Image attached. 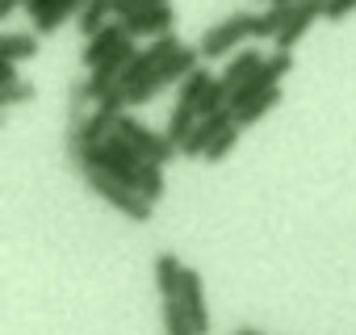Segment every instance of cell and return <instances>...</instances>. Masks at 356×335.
Masks as SVG:
<instances>
[{"label":"cell","instance_id":"21","mask_svg":"<svg viewBox=\"0 0 356 335\" xmlns=\"http://www.w3.org/2000/svg\"><path fill=\"white\" fill-rule=\"evenodd\" d=\"M155 5H168V0H113V13H118V22H126V17H134L143 9H155Z\"/></svg>","mask_w":356,"mask_h":335},{"label":"cell","instance_id":"9","mask_svg":"<svg viewBox=\"0 0 356 335\" xmlns=\"http://www.w3.org/2000/svg\"><path fill=\"white\" fill-rule=\"evenodd\" d=\"M181 306L185 314L193 318L197 335H210V310H206V289H202V277L193 268H185V289H181Z\"/></svg>","mask_w":356,"mask_h":335},{"label":"cell","instance_id":"18","mask_svg":"<svg viewBox=\"0 0 356 335\" xmlns=\"http://www.w3.org/2000/svg\"><path fill=\"white\" fill-rule=\"evenodd\" d=\"M163 335H197V327L181 302H163Z\"/></svg>","mask_w":356,"mask_h":335},{"label":"cell","instance_id":"2","mask_svg":"<svg viewBox=\"0 0 356 335\" xmlns=\"http://www.w3.org/2000/svg\"><path fill=\"white\" fill-rule=\"evenodd\" d=\"M197 63H202V51L197 47H181V51H172L151 76H143L134 88H130V105H143V101H151L159 88H168V84H176V80H189L193 72H197Z\"/></svg>","mask_w":356,"mask_h":335},{"label":"cell","instance_id":"1","mask_svg":"<svg viewBox=\"0 0 356 335\" xmlns=\"http://www.w3.org/2000/svg\"><path fill=\"white\" fill-rule=\"evenodd\" d=\"M84 181H88V189L101 197V202H109L122 218H130V222H151L155 218V202H147L138 189H126V185H118L113 177H105V172H97V168H84L80 172Z\"/></svg>","mask_w":356,"mask_h":335},{"label":"cell","instance_id":"22","mask_svg":"<svg viewBox=\"0 0 356 335\" xmlns=\"http://www.w3.org/2000/svg\"><path fill=\"white\" fill-rule=\"evenodd\" d=\"M356 9V0H327V22H343Z\"/></svg>","mask_w":356,"mask_h":335},{"label":"cell","instance_id":"24","mask_svg":"<svg viewBox=\"0 0 356 335\" xmlns=\"http://www.w3.org/2000/svg\"><path fill=\"white\" fill-rule=\"evenodd\" d=\"M22 5H26V0H0V22H5V17H13Z\"/></svg>","mask_w":356,"mask_h":335},{"label":"cell","instance_id":"14","mask_svg":"<svg viewBox=\"0 0 356 335\" xmlns=\"http://www.w3.org/2000/svg\"><path fill=\"white\" fill-rule=\"evenodd\" d=\"M260 63H264V59H260V51H239V55H231V63H227V72H222L218 80L235 92V88H239V84H243L256 67H260Z\"/></svg>","mask_w":356,"mask_h":335},{"label":"cell","instance_id":"11","mask_svg":"<svg viewBox=\"0 0 356 335\" xmlns=\"http://www.w3.org/2000/svg\"><path fill=\"white\" fill-rule=\"evenodd\" d=\"M289 13H293V0H277L273 9L256 13V22H252V38H277V34L285 30Z\"/></svg>","mask_w":356,"mask_h":335},{"label":"cell","instance_id":"23","mask_svg":"<svg viewBox=\"0 0 356 335\" xmlns=\"http://www.w3.org/2000/svg\"><path fill=\"white\" fill-rule=\"evenodd\" d=\"M17 80V63H0V88Z\"/></svg>","mask_w":356,"mask_h":335},{"label":"cell","instance_id":"16","mask_svg":"<svg viewBox=\"0 0 356 335\" xmlns=\"http://www.w3.org/2000/svg\"><path fill=\"white\" fill-rule=\"evenodd\" d=\"M109 13H113V0H84V9H80V30L84 34H97L105 22H109Z\"/></svg>","mask_w":356,"mask_h":335},{"label":"cell","instance_id":"7","mask_svg":"<svg viewBox=\"0 0 356 335\" xmlns=\"http://www.w3.org/2000/svg\"><path fill=\"white\" fill-rule=\"evenodd\" d=\"M126 38H134V34L126 30V22H105L97 34H88V42H84V55H80V59H84L88 67H97V63H101L109 51H118Z\"/></svg>","mask_w":356,"mask_h":335},{"label":"cell","instance_id":"25","mask_svg":"<svg viewBox=\"0 0 356 335\" xmlns=\"http://www.w3.org/2000/svg\"><path fill=\"white\" fill-rule=\"evenodd\" d=\"M55 5V0H26V9H30V17H38V13H47Z\"/></svg>","mask_w":356,"mask_h":335},{"label":"cell","instance_id":"13","mask_svg":"<svg viewBox=\"0 0 356 335\" xmlns=\"http://www.w3.org/2000/svg\"><path fill=\"white\" fill-rule=\"evenodd\" d=\"M38 55V38L34 34H0V63H22Z\"/></svg>","mask_w":356,"mask_h":335},{"label":"cell","instance_id":"20","mask_svg":"<svg viewBox=\"0 0 356 335\" xmlns=\"http://www.w3.org/2000/svg\"><path fill=\"white\" fill-rule=\"evenodd\" d=\"M38 88L30 84V80H13V84H5L0 88V105H17V101H30Z\"/></svg>","mask_w":356,"mask_h":335},{"label":"cell","instance_id":"15","mask_svg":"<svg viewBox=\"0 0 356 335\" xmlns=\"http://www.w3.org/2000/svg\"><path fill=\"white\" fill-rule=\"evenodd\" d=\"M138 193L147 202H159L163 197V163L159 159H143L138 163Z\"/></svg>","mask_w":356,"mask_h":335},{"label":"cell","instance_id":"19","mask_svg":"<svg viewBox=\"0 0 356 335\" xmlns=\"http://www.w3.org/2000/svg\"><path fill=\"white\" fill-rule=\"evenodd\" d=\"M239 130H243L239 122H235V126H227V130H222V134H218V138H214V142L206 147V159H210V163H218V159H227V155L235 151V142H239Z\"/></svg>","mask_w":356,"mask_h":335},{"label":"cell","instance_id":"17","mask_svg":"<svg viewBox=\"0 0 356 335\" xmlns=\"http://www.w3.org/2000/svg\"><path fill=\"white\" fill-rule=\"evenodd\" d=\"M277 105H281V88H273V92H264V97H256L252 105H243V109L235 113V122H239V126H256V122H260L264 113H273Z\"/></svg>","mask_w":356,"mask_h":335},{"label":"cell","instance_id":"5","mask_svg":"<svg viewBox=\"0 0 356 335\" xmlns=\"http://www.w3.org/2000/svg\"><path fill=\"white\" fill-rule=\"evenodd\" d=\"M318 17H327V0H293V13H289L285 30L273 38L277 51H293V47L310 34V26H314Z\"/></svg>","mask_w":356,"mask_h":335},{"label":"cell","instance_id":"26","mask_svg":"<svg viewBox=\"0 0 356 335\" xmlns=\"http://www.w3.org/2000/svg\"><path fill=\"white\" fill-rule=\"evenodd\" d=\"M235 335H260V331H252V327H239V331H235Z\"/></svg>","mask_w":356,"mask_h":335},{"label":"cell","instance_id":"10","mask_svg":"<svg viewBox=\"0 0 356 335\" xmlns=\"http://www.w3.org/2000/svg\"><path fill=\"white\" fill-rule=\"evenodd\" d=\"M172 26H176V13H172V5H155V9H143V13H134V17H126V30L138 38V34H151V38H159V34H172Z\"/></svg>","mask_w":356,"mask_h":335},{"label":"cell","instance_id":"6","mask_svg":"<svg viewBox=\"0 0 356 335\" xmlns=\"http://www.w3.org/2000/svg\"><path fill=\"white\" fill-rule=\"evenodd\" d=\"M227 126H235V109H218V113H206L197 126H193V134L181 142V155L185 159H206V147L227 130Z\"/></svg>","mask_w":356,"mask_h":335},{"label":"cell","instance_id":"4","mask_svg":"<svg viewBox=\"0 0 356 335\" xmlns=\"http://www.w3.org/2000/svg\"><path fill=\"white\" fill-rule=\"evenodd\" d=\"M113 134H122L126 142H134V147L143 151V159H159V163H168L176 151H181L168 134H155V130H151L147 122H138L134 113H122V117H118V126H113Z\"/></svg>","mask_w":356,"mask_h":335},{"label":"cell","instance_id":"8","mask_svg":"<svg viewBox=\"0 0 356 335\" xmlns=\"http://www.w3.org/2000/svg\"><path fill=\"white\" fill-rule=\"evenodd\" d=\"M155 289L163 302H181V289H185V264L176 252H159L155 256Z\"/></svg>","mask_w":356,"mask_h":335},{"label":"cell","instance_id":"12","mask_svg":"<svg viewBox=\"0 0 356 335\" xmlns=\"http://www.w3.org/2000/svg\"><path fill=\"white\" fill-rule=\"evenodd\" d=\"M80 9H84V0H55L47 13L34 17V34H51V30H59L67 17H80Z\"/></svg>","mask_w":356,"mask_h":335},{"label":"cell","instance_id":"3","mask_svg":"<svg viewBox=\"0 0 356 335\" xmlns=\"http://www.w3.org/2000/svg\"><path fill=\"white\" fill-rule=\"evenodd\" d=\"M252 22H256V13H231V17H222L218 26H210L206 34H202V59H222V55H231L243 38H252Z\"/></svg>","mask_w":356,"mask_h":335}]
</instances>
